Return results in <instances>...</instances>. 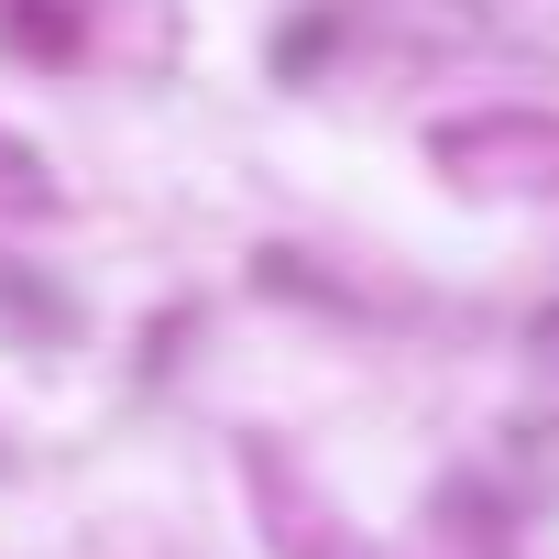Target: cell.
Returning a JSON list of instances; mask_svg holds the SVG:
<instances>
[{"instance_id":"obj_1","label":"cell","mask_w":559,"mask_h":559,"mask_svg":"<svg viewBox=\"0 0 559 559\" xmlns=\"http://www.w3.org/2000/svg\"><path fill=\"white\" fill-rule=\"evenodd\" d=\"M428 154H439L461 187H526V198H559V121H548V110H472V121H439Z\"/></svg>"},{"instance_id":"obj_2","label":"cell","mask_w":559,"mask_h":559,"mask_svg":"<svg viewBox=\"0 0 559 559\" xmlns=\"http://www.w3.org/2000/svg\"><path fill=\"white\" fill-rule=\"evenodd\" d=\"M67 198H56V176H45V154L23 143V132H0V219H56Z\"/></svg>"},{"instance_id":"obj_3","label":"cell","mask_w":559,"mask_h":559,"mask_svg":"<svg viewBox=\"0 0 559 559\" xmlns=\"http://www.w3.org/2000/svg\"><path fill=\"white\" fill-rule=\"evenodd\" d=\"M0 472H12V439H0Z\"/></svg>"}]
</instances>
